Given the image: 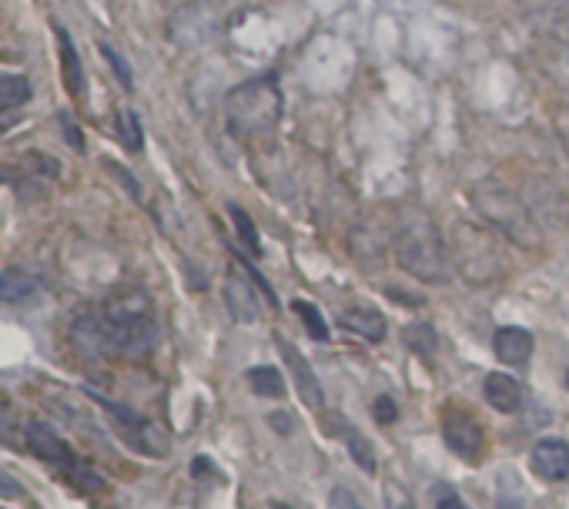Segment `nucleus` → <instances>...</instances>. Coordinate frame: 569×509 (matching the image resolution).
<instances>
[{"label":"nucleus","mask_w":569,"mask_h":509,"mask_svg":"<svg viewBox=\"0 0 569 509\" xmlns=\"http://www.w3.org/2000/svg\"><path fill=\"white\" fill-rule=\"evenodd\" d=\"M77 332H88L98 349L124 355V359H144L158 345L154 305L138 288L111 295L98 315H91V319L77 325Z\"/></svg>","instance_id":"f257e3e1"},{"label":"nucleus","mask_w":569,"mask_h":509,"mask_svg":"<svg viewBox=\"0 0 569 509\" xmlns=\"http://www.w3.org/2000/svg\"><path fill=\"white\" fill-rule=\"evenodd\" d=\"M395 258L405 272L422 282H446L449 275L446 245L426 211H409L402 225L395 228Z\"/></svg>","instance_id":"f03ea898"},{"label":"nucleus","mask_w":569,"mask_h":509,"mask_svg":"<svg viewBox=\"0 0 569 509\" xmlns=\"http://www.w3.org/2000/svg\"><path fill=\"white\" fill-rule=\"evenodd\" d=\"M225 118L235 138L252 141L272 134L282 121V88L275 78H255L238 84L225 101Z\"/></svg>","instance_id":"7ed1b4c3"},{"label":"nucleus","mask_w":569,"mask_h":509,"mask_svg":"<svg viewBox=\"0 0 569 509\" xmlns=\"http://www.w3.org/2000/svg\"><path fill=\"white\" fill-rule=\"evenodd\" d=\"M24 443L44 466H51L64 483H71L77 493H101L104 489V476L88 463V459L77 456L71 443L57 436L54 426H47V422H31L24 432Z\"/></svg>","instance_id":"20e7f679"},{"label":"nucleus","mask_w":569,"mask_h":509,"mask_svg":"<svg viewBox=\"0 0 569 509\" xmlns=\"http://www.w3.org/2000/svg\"><path fill=\"white\" fill-rule=\"evenodd\" d=\"M472 205H476V211L489 225L499 228L503 235H509L516 245H523V248L536 245L539 228L533 222V215H529L526 201H519L516 191L506 188L503 181H496V178L479 181V185L472 188Z\"/></svg>","instance_id":"39448f33"},{"label":"nucleus","mask_w":569,"mask_h":509,"mask_svg":"<svg viewBox=\"0 0 569 509\" xmlns=\"http://www.w3.org/2000/svg\"><path fill=\"white\" fill-rule=\"evenodd\" d=\"M456 248H459V268L469 282L489 285L506 272L503 252H499V245L493 242V235L482 232L476 225H466V222L456 225Z\"/></svg>","instance_id":"423d86ee"},{"label":"nucleus","mask_w":569,"mask_h":509,"mask_svg":"<svg viewBox=\"0 0 569 509\" xmlns=\"http://www.w3.org/2000/svg\"><path fill=\"white\" fill-rule=\"evenodd\" d=\"M88 396L98 402V406L108 412V422L114 429H118V436L128 443L134 453H141V456H165L168 453V439H165V432H161L158 426H154L151 419H144L141 412H134L128 406H121V402H111L108 396H98L94 389H88Z\"/></svg>","instance_id":"0eeeda50"},{"label":"nucleus","mask_w":569,"mask_h":509,"mask_svg":"<svg viewBox=\"0 0 569 509\" xmlns=\"http://www.w3.org/2000/svg\"><path fill=\"white\" fill-rule=\"evenodd\" d=\"M442 436H446V446L456 453L459 459H469L476 463L482 456V446H486V432L476 422V416H469L466 409H449L446 422H442Z\"/></svg>","instance_id":"6e6552de"},{"label":"nucleus","mask_w":569,"mask_h":509,"mask_svg":"<svg viewBox=\"0 0 569 509\" xmlns=\"http://www.w3.org/2000/svg\"><path fill=\"white\" fill-rule=\"evenodd\" d=\"M529 466L546 483H563L569 476V443L559 436H543L529 453Z\"/></svg>","instance_id":"1a4fd4ad"},{"label":"nucleus","mask_w":569,"mask_h":509,"mask_svg":"<svg viewBox=\"0 0 569 509\" xmlns=\"http://www.w3.org/2000/svg\"><path fill=\"white\" fill-rule=\"evenodd\" d=\"M278 349H282L288 369H292L298 399H302L308 409H322L325 406V389H322V382H318V376H315L312 362H308L305 355L298 352L295 345H288V342H278Z\"/></svg>","instance_id":"9d476101"},{"label":"nucleus","mask_w":569,"mask_h":509,"mask_svg":"<svg viewBox=\"0 0 569 509\" xmlns=\"http://www.w3.org/2000/svg\"><path fill=\"white\" fill-rule=\"evenodd\" d=\"M536 57H539V71L556 84L559 94L569 98V41H559V37L546 34L536 47Z\"/></svg>","instance_id":"9b49d317"},{"label":"nucleus","mask_w":569,"mask_h":509,"mask_svg":"<svg viewBox=\"0 0 569 509\" xmlns=\"http://www.w3.org/2000/svg\"><path fill=\"white\" fill-rule=\"evenodd\" d=\"M482 392H486L489 406L499 409V412H516V409H523V402H526L523 382L513 379V376H506V372H489Z\"/></svg>","instance_id":"f8f14e48"},{"label":"nucleus","mask_w":569,"mask_h":509,"mask_svg":"<svg viewBox=\"0 0 569 509\" xmlns=\"http://www.w3.org/2000/svg\"><path fill=\"white\" fill-rule=\"evenodd\" d=\"M533 345V332L523 325H506L496 332V355L499 362H509V366H526L533 359Z\"/></svg>","instance_id":"ddd939ff"},{"label":"nucleus","mask_w":569,"mask_h":509,"mask_svg":"<svg viewBox=\"0 0 569 509\" xmlns=\"http://www.w3.org/2000/svg\"><path fill=\"white\" fill-rule=\"evenodd\" d=\"M339 325L355 332V335H362L365 342H382L385 339V319H382L379 309H372V305H349V309H342Z\"/></svg>","instance_id":"4468645a"},{"label":"nucleus","mask_w":569,"mask_h":509,"mask_svg":"<svg viewBox=\"0 0 569 509\" xmlns=\"http://www.w3.org/2000/svg\"><path fill=\"white\" fill-rule=\"evenodd\" d=\"M54 34H57V51H61V71H64V84L74 98H84V64H81V54L71 41V34L64 31L61 24H54Z\"/></svg>","instance_id":"2eb2a0df"},{"label":"nucleus","mask_w":569,"mask_h":509,"mask_svg":"<svg viewBox=\"0 0 569 509\" xmlns=\"http://www.w3.org/2000/svg\"><path fill=\"white\" fill-rule=\"evenodd\" d=\"M225 299H228V309L235 315L238 322H255L258 319V302H255V292L252 285L245 282L238 272L228 275V285H225Z\"/></svg>","instance_id":"dca6fc26"},{"label":"nucleus","mask_w":569,"mask_h":509,"mask_svg":"<svg viewBox=\"0 0 569 509\" xmlns=\"http://www.w3.org/2000/svg\"><path fill=\"white\" fill-rule=\"evenodd\" d=\"M325 426V422H322ZM329 432H342V439H345V449H349V456L359 463V469H365V473H375V453H372V443L369 439L362 436L359 429H349V426H342V419L339 416H332V422L325 426Z\"/></svg>","instance_id":"f3484780"},{"label":"nucleus","mask_w":569,"mask_h":509,"mask_svg":"<svg viewBox=\"0 0 569 509\" xmlns=\"http://www.w3.org/2000/svg\"><path fill=\"white\" fill-rule=\"evenodd\" d=\"M41 292V282L24 272H0V302L4 305H24Z\"/></svg>","instance_id":"a211bd4d"},{"label":"nucleus","mask_w":569,"mask_h":509,"mask_svg":"<svg viewBox=\"0 0 569 509\" xmlns=\"http://www.w3.org/2000/svg\"><path fill=\"white\" fill-rule=\"evenodd\" d=\"M248 386L265 399H282L285 396V379L275 366H255L248 369Z\"/></svg>","instance_id":"6ab92c4d"},{"label":"nucleus","mask_w":569,"mask_h":509,"mask_svg":"<svg viewBox=\"0 0 569 509\" xmlns=\"http://www.w3.org/2000/svg\"><path fill=\"white\" fill-rule=\"evenodd\" d=\"M31 101V84L21 74H0V111L4 108H21Z\"/></svg>","instance_id":"aec40b11"},{"label":"nucleus","mask_w":569,"mask_h":509,"mask_svg":"<svg viewBox=\"0 0 569 509\" xmlns=\"http://www.w3.org/2000/svg\"><path fill=\"white\" fill-rule=\"evenodd\" d=\"M228 215H231V222H235L238 238L245 242L248 252H252V255H262V238H258V228H255V222H252V215H248L245 208H238V205H231Z\"/></svg>","instance_id":"412c9836"},{"label":"nucleus","mask_w":569,"mask_h":509,"mask_svg":"<svg viewBox=\"0 0 569 509\" xmlns=\"http://www.w3.org/2000/svg\"><path fill=\"white\" fill-rule=\"evenodd\" d=\"M292 309H295L298 319L305 322V329H308V335H312L315 342H325V339H329V325H325V315L318 312L312 302H298V299H295Z\"/></svg>","instance_id":"4be33fe9"},{"label":"nucleus","mask_w":569,"mask_h":509,"mask_svg":"<svg viewBox=\"0 0 569 509\" xmlns=\"http://www.w3.org/2000/svg\"><path fill=\"white\" fill-rule=\"evenodd\" d=\"M118 138L124 141V148L128 151H141L144 144V134H141V121L134 111H121L118 114Z\"/></svg>","instance_id":"5701e85b"},{"label":"nucleus","mask_w":569,"mask_h":509,"mask_svg":"<svg viewBox=\"0 0 569 509\" xmlns=\"http://www.w3.org/2000/svg\"><path fill=\"white\" fill-rule=\"evenodd\" d=\"M405 342L419 355H432L436 352V329H432V325H412V329L405 332Z\"/></svg>","instance_id":"b1692460"},{"label":"nucleus","mask_w":569,"mask_h":509,"mask_svg":"<svg viewBox=\"0 0 569 509\" xmlns=\"http://www.w3.org/2000/svg\"><path fill=\"white\" fill-rule=\"evenodd\" d=\"M432 496H436V509H469L466 503L459 499V493L446 483H439L436 489H432Z\"/></svg>","instance_id":"393cba45"},{"label":"nucleus","mask_w":569,"mask_h":509,"mask_svg":"<svg viewBox=\"0 0 569 509\" xmlns=\"http://www.w3.org/2000/svg\"><path fill=\"white\" fill-rule=\"evenodd\" d=\"M499 509H526V489H519L513 496L509 493V483L499 476Z\"/></svg>","instance_id":"a878e982"},{"label":"nucleus","mask_w":569,"mask_h":509,"mask_svg":"<svg viewBox=\"0 0 569 509\" xmlns=\"http://www.w3.org/2000/svg\"><path fill=\"white\" fill-rule=\"evenodd\" d=\"M516 4H523L526 11L533 14H556V11H566L569 0H516Z\"/></svg>","instance_id":"bb28decb"},{"label":"nucleus","mask_w":569,"mask_h":509,"mask_svg":"<svg viewBox=\"0 0 569 509\" xmlns=\"http://www.w3.org/2000/svg\"><path fill=\"white\" fill-rule=\"evenodd\" d=\"M101 51H104V57H108V61H111V67H114V74H118V78L124 81V88H131V71H128V61H121V54L118 51H114V47L111 44H101Z\"/></svg>","instance_id":"cd10ccee"},{"label":"nucleus","mask_w":569,"mask_h":509,"mask_svg":"<svg viewBox=\"0 0 569 509\" xmlns=\"http://www.w3.org/2000/svg\"><path fill=\"white\" fill-rule=\"evenodd\" d=\"M329 509H362V503H359V499H355L352 489L335 486V489H332V496H329Z\"/></svg>","instance_id":"c85d7f7f"},{"label":"nucleus","mask_w":569,"mask_h":509,"mask_svg":"<svg viewBox=\"0 0 569 509\" xmlns=\"http://www.w3.org/2000/svg\"><path fill=\"white\" fill-rule=\"evenodd\" d=\"M372 409H375V419L385 422V426H392V422L399 419V406H395L389 396H379V399H375Z\"/></svg>","instance_id":"c756f323"},{"label":"nucleus","mask_w":569,"mask_h":509,"mask_svg":"<svg viewBox=\"0 0 569 509\" xmlns=\"http://www.w3.org/2000/svg\"><path fill=\"white\" fill-rule=\"evenodd\" d=\"M17 496H24L21 483H17L14 476H7L4 469H0V499H17Z\"/></svg>","instance_id":"7c9ffc66"},{"label":"nucleus","mask_w":569,"mask_h":509,"mask_svg":"<svg viewBox=\"0 0 569 509\" xmlns=\"http://www.w3.org/2000/svg\"><path fill=\"white\" fill-rule=\"evenodd\" d=\"M17 128V108H4L0 111V138H4L7 131Z\"/></svg>","instance_id":"2f4dec72"},{"label":"nucleus","mask_w":569,"mask_h":509,"mask_svg":"<svg viewBox=\"0 0 569 509\" xmlns=\"http://www.w3.org/2000/svg\"><path fill=\"white\" fill-rule=\"evenodd\" d=\"M268 422H275V426L282 429V432H288V429H292V422H288V412H275V416L268 419Z\"/></svg>","instance_id":"473e14b6"},{"label":"nucleus","mask_w":569,"mask_h":509,"mask_svg":"<svg viewBox=\"0 0 569 509\" xmlns=\"http://www.w3.org/2000/svg\"><path fill=\"white\" fill-rule=\"evenodd\" d=\"M566 389H569V372H566Z\"/></svg>","instance_id":"72a5a7b5"},{"label":"nucleus","mask_w":569,"mask_h":509,"mask_svg":"<svg viewBox=\"0 0 569 509\" xmlns=\"http://www.w3.org/2000/svg\"><path fill=\"white\" fill-rule=\"evenodd\" d=\"M275 509H288V506H275Z\"/></svg>","instance_id":"f704fd0d"}]
</instances>
